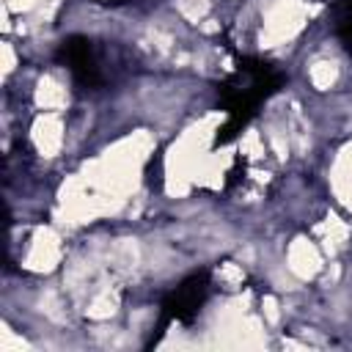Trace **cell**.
Instances as JSON below:
<instances>
[{"label": "cell", "mask_w": 352, "mask_h": 352, "mask_svg": "<svg viewBox=\"0 0 352 352\" xmlns=\"http://www.w3.org/2000/svg\"><path fill=\"white\" fill-rule=\"evenodd\" d=\"M206 289H209V280H206V272L201 275H192L187 278L165 302V322H187L192 319V314L198 311V305L204 302L206 297Z\"/></svg>", "instance_id": "obj_1"}, {"label": "cell", "mask_w": 352, "mask_h": 352, "mask_svg": "<svg viewBox=\"0 0 352 352\" xmlns=\"http://www.w3.org/2000/svg\"><path fill=\"white\" fill-rule=\"evenodd\" d=\"M338 36L352 50V0H344V8L338 14Z\"/></svg>", "instance_id": "obj_3"}, {"label": "cell", "mask_w": 352, "mask_h": 352, "mask_svg": "<svg viewBox=\"0 0 352 352\" xmlns=\"http://www.w3.org/2000/svg\"><path fill=\"white\" fill-rule=\"evenodd\" d=\"M60 58H63V63L69 66V72L80 82H85V85L99 82V66H96V58H94V50H91V41L88 38L74 36V38L63 41Z\"/></svg>", "instance_id": "obj_2"}]
</instances>
